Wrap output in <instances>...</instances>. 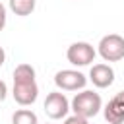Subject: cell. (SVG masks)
I'll list each match as a JSON object with an SVG mask.
<instances>
[{
    "label": "cell",
    "instance_id": "1",
    "mask_svg": "<svg viewBox=\"0 0 124 124\" xmlns=\"http://www.w3.org/2000/svg\"><path fill=\"white\" fill-rule=\"evenodd\" d=\"M101 95L95 93V91H81V93H76V97L72 99L70 103V108L74 110V114H79V116H85V118H91V116H97L99 110H101Z\"/></svg>",
    "mask_w": 124,
    "mask_h": 124
},
{
    "label": "cell",
    "instance_id": "2",
    "mask_svg": "<svg viewBox=\"0 0 124 124\" xmlns=\"http://www.w3.org/2000/svg\"><path fill=\"white\" fill-rule=\"evenodd\" d=\"M99 54L105 62H118L124 58V37L108 33L99 41Z\"/></svg>",
    "mask_w": 124,
    "mask_h": 124
},
{
    "label": "cell",
    "instance_id": "3",
    "mask_svg": "<svg viewBox=\"0 0 124 124\" xmlns=\"http://www.w3.org/2000/svg\"><path fill=\"white\" fill-rule=\"evenodd\" d=\"M95 48L93 45L85 43V41H78V43H72L66 50V58L70 64L74 66H87L95 60Z\"/></svg>",
    "mask_w": 124,
    "mask_h": 124
},
{
    "label": "cell",
    "instance_id": "4",
    "mask_svg": "<svg viewBox=\"0 0 124 124\" xmlns=\"http://www.w3.org/2000/svg\"><path fill=\"white\" fill-rule=\"evenodd\" d=\"M43 107H45V112H46L48 118H52V120H60V118H64V116L68 114V110H70V101L66 99L64 93H60V91H52V93L46 95Z\"/></svg>",
    "mask_w": 124,
    "mask_h": 124
},
{
    "label": "cell",
    "instance_id": "5",
    "mask_svg": "<svg viewBox=\"0 0 124 124\" xmlns=\"http://www.w3.org/2000/svg\"><path fill=\"white\" fill-rule=\"evenodd\" d=\"M54 83L62 91H78V89L85 87L87 78L78 70H60L54 76Z\"/></svg>",
    "mask_w": 124,
    "mask_h": 124
},
{
    "label": "cell",
    "instance_id": "6",
    "mask_svg": "<svg viewBox=\"0 0 124 124\" xmlns=\"http://www.w3.org/2000/svg\"><path fill=\"white\" fill-rule=\"evenodd\" d=\"M39 97V85L35 79L27 81H14V99L21 107H29L37 101Z\"/></svg>",
    "mask_w": 124,
    "mask_h": 124
},
{
    "label": "cell",
    "instance_id": "7",
    "mask_svg": "<svg viewBox=\"0 0 124 124\" xmlns=\"http://www.w3.org/2000/svg\"><path fill=\"white\" fill-rule=\"evenodd\" d=\"M105 120L108 124H124V91H118L105 107Z\"/></svg>",
    "mask_w": 124,
    "mask_h": 124
},
{
    "label": "cell",
    "instance_id": "8",
    "mask_svg": "<svg viewBox=\"0 0 124 124\" xmlns=\"http://www.w3.org/2000/svg\"><path fill=\"white\" fill-rule=\"evenodd\" d=\"M89 79L93 81L95 87L105 89V87L112 85V81H114V70L108 64H95L89 70Z\"/></svg>",
    "mask_w": 124,
    "mask_h": 124
},
{
    "label": "cell",
    "instance_id": "9",
    "mask_svg": "<svg viewBox=\"0 0 124 124\" xmlns=\"http://www.w3.org/2000/svg\"><path fill=\"white\" fill-rule=\"evenodd\" d=\"M35 4L37 0H10V10L16 14V16H31L33 10H35Z\"/></svg>",
    "mask_w": 124,
    "mask_h": 124
},
{
    "label": "cell",
    "instance_id": "10",
    "mask_svg": "<svg viewBox=\"0 0 124 124\" xmlns=\"http://www.w3.org/2000/svg\"><path fill=\"white\" fill-rule=\"evenodd\" d=\"M12 124H39L37 114L29 108H19L12 114Z\"/></svg>",
    "mask_w": 124,
    "mask_h": 124
},
{
    "label": "cell",
    "instance_id": "11",
    "mask_svg": "<svg viewBox=\"0 0 124 124\" xmlns=\"http://www.w3.org/2000/svg\"><path fill=\"white\" fill-rule=\"evenodd\" d=\"M35 79V68L31 64H19L14 70V81H27Z\"/></svg>",
    "mask_w": 124,
    "mask_h": 124
},
{
    "label": "cell",
    "instance_id": "12",
    "mask_svg": "<svg viewBox=\"0 0 124 124\" xmlns=\"http://www.w3.org/2000/svg\"><path fill=\"white\" fill-rule=\"evenodd\" d=\"M64 124H89V118L85 116H79V114H72L64 120Z\"/></svg>",
    "mask_w": 124,
    "mask_h": 124
},
{
    "label": "cell",
    "instance_id": "13",
    "mask_svg": "<svg viewBox=\"0 0 124 124\" xmlns=\"http://www.w3.org/2000/svg\"><path fill=\"white\" fill-rule=\"evenodd\" d=\"M6 27V6L0 2V31Z\"/></svg>",
    "mask_w": 124,
    "mask_h": 124
},
{
    "label": "cell",
    "instance_id": "14",
    "mask_svg": "<svg viewBox=\"0 0 124 124\" xmlns=\"http://www.w3.org/2000/svg\"><path fill=\"white\" fill-rule=\"evenodd\" d=\"M6 93H8V87H6V83L0 79V103L6 99Z\"/></svg>",
    "mask_w": 124,
    "mask_h": 124
},
{
    "label": "cell",
    "instance_id": "15",
    "mask_svg": "<svg viewBox=\"0 0 124 124\" xmlns=\"http://www.w3.org/2000/svg\"><path fill=\"white\" fill-rule=\"evenodd\" d=\"M4 62H6V52H4V48L0 46V66H2Z\"/></svg>",
    "mask_w": 124,
    "mask_h": 124
}]
</instances>
